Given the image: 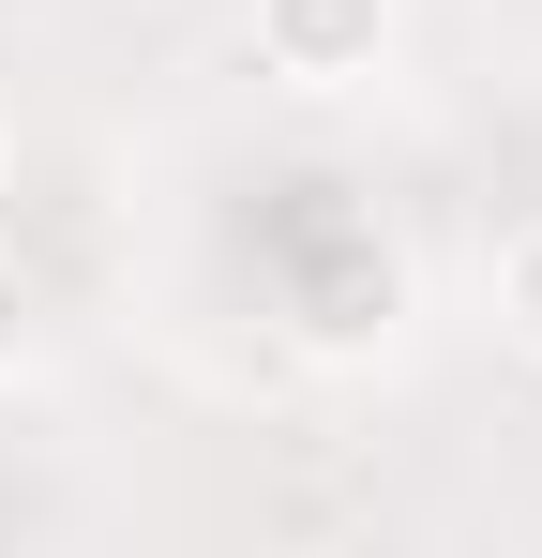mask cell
<instances>
[{
  "instance_id": "6da1fadb",
  "label": "cell",
  "mask_w": 542,
  "mask_h": 558,
  "mask_svg": "<svg viewBox=\"0 0 542 558\" xmlns=\"http://www.w3.org/2000/svg\"><path fill=\"white\" fill-rule=\"evenodd\" d=\"M392 46H407V0H257V76L301 92V106L377 92Z\"/></svg>"
},
{
  "instance_id": "3957f363",
  "label": "cell",
  "mask_w": 542,
  "mask_h": 558,
  "mask_svg": "<svg viewBox=\"0 0 542 558\" xmlns=\"http://www.w3.org/2000/svg\"><path fill=\"white\" fill-rule=\"evenodd\" d=\"M30 332H46V302H30V272H15V257H0V377L30 363Z\"/></svg>"
},
{
  "instance_id": "277c9868",
  "label": "cell",
  "mask_w": 542,
  "mask_h": 558,
  "mask_svg": "<svg viewBox=\"0 0 542 558\" xmlns=\"http://www.w3.org/2000/svg\"><path fill=\"white\" fill-rule=\"evenodd\" d=\"M0 196H15V136H0Z\"/></svg>"
},
{
  "instance_id": "7a4b0ae2",
  "label": "cell",
  "mask_w": 542,
  "mask_h": 558,
  "mask_svg": "<svg viewBox=\"0 0 542 558\" xmlns=\"http://www.w3.org/2000/svg\"><path fill=\"white\" fill-rule=\"evenodd\" d=\"M497 332H513V348L542 363V211L513 227V242H497Z\"/></svg>"
}]
</instances>
